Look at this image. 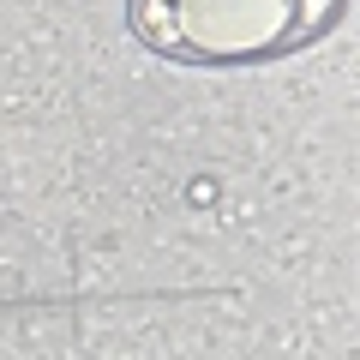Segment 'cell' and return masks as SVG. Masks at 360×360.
Listing matches in <instances>:
<instances>
[{"mask_svg": "<svg viewBox=\"0 0 360 360\" xmlns=\"http://www.w3.org/2000/svg\"><path fill=\"white\" fill-rule=\"evenodd\" d=\"M336 18V0H127V25L180 66H252L295 54Z\"/></svg>", "mask_w": 360, "mask_h": 360, "instance_id": "6da1fadb", "label": "cell"}]
</instances>
